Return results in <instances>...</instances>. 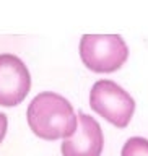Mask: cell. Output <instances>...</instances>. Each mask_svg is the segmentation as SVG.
I'll list each match as a JSON object with an SVG mask.
<instances>
[{"instance_id": "obj_2", "label": "cell", "mask_w": 148, "mask_h": 156, "mask_svg": "<svg viewBox=\"0 0 148 156\" xmlns=\"http://www.w3.org/2000/svg\"><path fill=\"white\" fill-rule=\"evenodd\" d=\"M80 57L91 72L112 73L127 62L129 46L121 34H83Z\"/></svg>"}, {"instance_id": "obj_6", "label": "cell", "mask_w": 148, "mask_h": 156, "mask_svg": "<svg viewBox=\"0 0 148 156\" xmlns=\"http://www.w3.org/2000/svg\"><path fill=\"white\" fill-rule=\"evenodd\" d=\"M121 156H148V140L142 136H132L122 146Z\"/></svg>"}, {"instance_id": "obj_3", "label": "cell", "mask_w": 148, "mask_h": 156, "mask_svg": "<svg viewBox=\"0 0 148 156\" xmlns=\"http://www.w3.org/2000/svg\"><path fill=\"white\" fill-rule=\"evenodd\" d=\"M91 109L117 129H125L135 112V101L112 80H99L90 91Z\"/></svg>"}, {"instance_id": "obj_4", "label": "cell", "mask_w": 148, "mask_h": 156, "mask_svg": "<svg viewBox=\"0 0 148 156\" xmlns=\"http://www.w3.org/2000/svg\"><path fill=\"white\" fill-rule=\"evenodd\" d=\"M31 88L28 67L13 54H0V106L13 107L24 101Z\"/></svg>"}, {"instance_id": "obj_5", "label": "cell", "mask_w": 148, "mask_h": 156, "mask_svg": "<svg viewBox=\"0 0 148 156\" xmlns=\"http://www.w3.org/2000/svg\"><path fill=\"white\" fill-rule=\"evenodd\" d=\"M104 146L101 125L95 117L78 112V127L70 138L60 145L62 156H101Z\"/></svg>"}, {"instance_id": "obj_1", "label": "cell", "mask_w": 148, "mask_h": 156, "mask_svg": "<svg viewBox=\"0 0 148 156\" xmlns=\"http://www.w3.org/2000/svg\"><path fill=\"white\" fill-rule=\"evenodd\" d=\"M26 119L33 133L49 141L70 138L78 127V117L72 104L54 91H42L33 98Z\"/></svg>"}, {"instance_id": "obj_7", "label": "cell", "mask_w": 148, "mask_h": 156, "mask_svg": "<svg viewBox=\"0 0 148 156\" xmlns=\"http://www.w3.org/2000/svg\"><path fill=\"white\" fill-rule=\"evenodd\" d=\"M7 129H8V119L3 112H0V143L3 141L5 135H7Z\"/></svg>"}]
</instances>
